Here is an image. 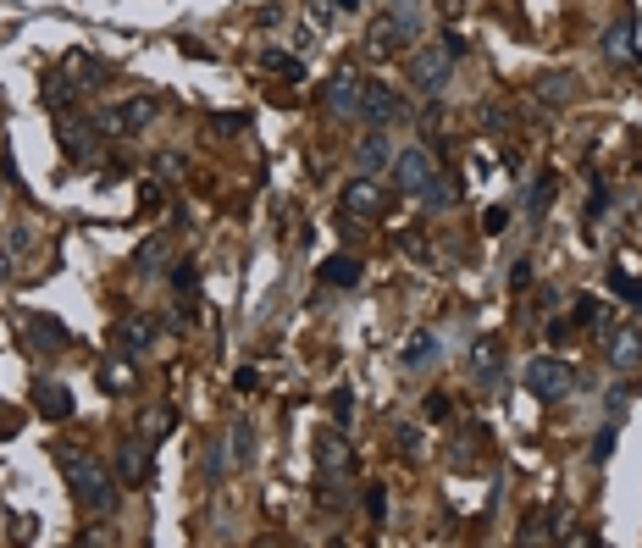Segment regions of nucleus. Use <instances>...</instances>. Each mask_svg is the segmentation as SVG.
<instances>
[{"instance_id": "nucleus-24", "label": "nucleus", "mask_w": 642, "mask_h": 548, "mask_svg": "<svg viewBox=\"0 0 642 548\" xmlns=\"http://www.w3.org/2000/svg\"><path fill=\"white\" fill-rule=\"evenodd\" d=\"M321 283L327 288H355L360 283V261H349V255H327V261H321Z\"/></svg>"}, {"instance_id": "nucleus-19", "label": "nucleus", "mask_w": 642, "mask_h": 548, "mask_svg": "<svg viewBox=\"0 0 642 548\" xmlns=\"http://www.w3.org/2000/svg\"><path fill=\"white\" fill-rule=\"evenodd\" d=\"M150 344H155V322H150V316H128V322L117 327V349H122V355L139 360Z\"/></svg>"}, {"instance_id": "nucleus-33", "label": "nucleus", "mask_w": 642, "mask_h": 548, "mask_svg": "<svg viewBox=\"0 0 642 548\" xmlns=\"http://www.w3.org/2000/svg\"><path fill=\"white\" fill-rule=\"evenodd\" d=\"M637 399V382H620V388H609V421L626 416V405Z\"/></svg>"}, {"instance_id": "nucleus-38", "label": "nucleus", "mask_w": 642, "mask_h": 548, "mask_svg": "<svg viewBox=\"0 0 642 548\" xmlns=\"http://www.w3.org/2000/svg\"><path fill=\"white\" fill-rule=\"evenodd\" d=\"M609 454H615V421H609V427L598 432V443H593V460H598V465H604Z\"/></svg>"}, {"instance_id": "nucleus-7", "label": "nucleus", "mask_w": 642, "mask_h": 548, "mask_svg": "<svg viewBox=\"0 0 642 548\" xmlns=\"http://www.w3.org/2000/svg\"><path fill=\"white\" fill-rule=\"evenodd\" d=\"M338 205H344L349 222H377V216H388V189H382L377 178H366V172H360L355 183H344Z\"/></svg>"}, {"instance_id": "nucleus-11", "label": "nucleus", "mask_w": 642, "mask_h": 548, "mask_svg": "<svg viewBox=\"0 0 642 548\" xmlns=\"http://www.w3.org/2000/svg\"><path fill=\"white\" fill-rule=\"evenodd\" d=\"M360 84H366V78H360L355 67H338L333 78L321 84V106L333 111V117H355V106H360Z\"/></svg>"}, {"instance_id": "nucleus-39", "label": "nucleus", "mask_w": 642, "mask_h": 548, "mask_svg": "<svg viewBox=\"0 0 642 548\" xmlns=\"http://www.w3.org/2000/svg\"><path fill=\"white\" fill-rule=\"evenodd\" d=\"M366 510H371V521H382V515H388V493H382L377 482L366 488Z\"/></svg>"}, {"instance_id": "nucleus-6", "label": "nucleus", "mask_w": 642, "mask_h": 548, "mask_svg": "<svg viewBox=\"0 0 642 548\" xmlns=\"http://www.w3.org/2000/svg\"><path fill=\"white\" fill-rule=\"evenodd\" d=\"M393 189L410 194V200H421V194L432 189V178H438V167H432V155L421 150V144H410V150H393Z\"/></svg>"}, {"instance_id": "nucleus-30", "label": "nucleus", "mask_w": 642, "mask_h": 548, "mask_svg": "<svg viewBox=\"0 0 642 548\" xmlns=\"http://www.w3.org/2000/svg\"><path fill=\"white\" fill-rule=\"evenodd\" d=\"M72 100H78V89H72L67 78L56 72V78L45 84V106H50V111H72Z\"/></svg>"}, {"instance_id": "nucleus-26", "label": "nucleus", "mask_w": 642, "mask_h": 548, "mask_svg": "<svg viewBox=\"0 0 642 548\" xmlns=\"http://www.w3.org/2000/svg\"><path fill=\"white\" fill-rule=\"evenodd\" d=\"M576 327L609 333V305H604V299H593V294H582V299H576Z\"/></svg>"}, {"instance_id": "nucleus-12", "label": "nucleus", "mask_w": 642, "mask_h": 548, "mask_svg": "<svg viewBox=\"0 0 642 548\" xmlns=\"http://www.w3.org/2000/svg\"><path fill=\"white\" fill-rule=\"evenodd\" d=\"M34 410H39L45 421H72L78 399H72V388H67V382H50V377H39V382H34Z\"/></svg>"}, {"instance_id": "nucleus-28", "label": "nucleus", "mask_w": 642, "mask_h": 548, "mask_svg": "<svg viewBox=\"0 0 642 548\" xmlns=\"http://www.w3.org/2000/svg\"><path fill=\"white\" fill-rule=\"evenodd\" d=\"M261 61H266L272 72H283L288 84H305V61H299V56H288V50H266Z\"/></svg>"}, {"instance_id": "nucleus-43", "label": "nucleus", "mask_w": 642, "mask_h": 548, "mask_svg": "<svg viewBox=\"0 0 642 548\" xmlns=\"http://www.w3.org/2000/svg\"><path fill=\"white\" fill-rule=\"evenodd\" d=\"M482 122H488V133H510V111H482Z\"/></svg>"}, {"instance_id": "nucleus-5", "label": "nucleus", "mask_w": 642, "mask_h": 548, "mask_svg": "<svg viewBox=\"0 0 642 548\" xmlns=\"http://www.w3.org/2000/svg\"><path fill=\"white\" fill-rule=\"evenodd\" d=\"M355 117L366 122V128H393V122L405 117V95H399L393 84H377V78H366V84H360Z\"/></svg>"}, {"instance_id": "nucleus-47", "label": "nucleus", "mask_w": 642, "mask_h": 548, "mask_svg": "<svg viewBox=\"0 0 642 548\" xmlns=\"http://www.w3.org/2000/svg\"><path fill=\"white\" fill-rule=\"evenodd\" d=\"M238 388H244V394H255V388H261V371H255V366H244V371H238Z\"/></svg>"}, {"instance_id": "nucleus-23", "label": "nucleus", "mask_w": 642, "mask_h": 548, "mask_svg": "<svg viewBox=\"0 0 642 548\" xmlns=\"http://www.w3.org/2000/svg\"><path fill=\"white\" fill-rule=\"evenodd\" d=\"M537 100H543V106H571V100H576V78H571V72H543V78H537Z\"/></svg>"}, {"instance_id": "nucleus-37", "label": "nucleus", "mask_w": 642, "mask_h": 548, "mask_svg": "<svg viewBox=\"0 0 642 548\" xmlns=\"http://www.w3.org/2000/svg\"><path fill=\"white\" fill-rule=\"evenodd\" d=\"M167 427H172V416H167V410H150L139 432H144V438H161V432H167Z\"/></svg>"}, {"instance_id": "nucleus-41", "label": "nucleus", "mask_w": 642, "mask_h": 548, "mask_svg": "<svg viewBox=\"0 0 642 548\" xmlns=\"http://www.w3.org/2000/svg\"><path fill=\"white\" fill-rule=\"evenodd\" d=\"M161 200H167L161 183H144V189H139V211H161Z\"/></svg>"}, {"instance_id": "nucleus-49", "label": "nucleus", "mask_w": 642, "mask_h": 548, "mask_svg": "<svg viewBox=\"0 0 642 548\" xmlns=\"http://www.w3.org/2000/svg\"><path fill=\"white\" fill-rule=\"evenodd\" d=\"M443 50H449V56L460 61V56H465V39H460V34H443Z\"/></svg>"}, {"instance_id": "nucleus-1", "label": "nucleus", "mask_w": 642, "mask_h": 548, "mask_svg": "<svg viewBox=\"0 0 642 548\" xmlns=\"http://www.w3.org/2000/svg\"><path fill=\"white\" fill-rule=\"evenodd\" d=\"M61 471H67L72 504H78L84 515H111V510H117V493H122L117 471H106L100 460H89V454H72V449H61Z\"/></svg>"}, {"instance_id": "nucleus-17", "label": "nucleus", "mask_w": 642, "mask_h": 548, "mask_svg": "<svg viewBox=\"0 0 642 548\" xmlns=\"http://www.w3.org/2000/svg\"><path fill=\"white\" fill-rule=\"evenodd\" d=\"M167 261H172V239H167V233H155V239L139 244L133 272H139V277H161V272H167Z\"/></svg>"}, {"instance_id": "nucleus-4", "label": "nucleus", "mask_w": 642, "mask_h": 548, "mask_svg": "<svg viewBox=\"0 0 642 548\" xmlns=\"http://www.w3.org/2000/svg\"><path fill=\"white\" fill-rule=\"evenodd\" d=\"M449 78H454V56L443 50V39H438V45L410 50V84H416L421 95H443V89H449Z\"/></svg>"}, {"instance_id": "nucleus-20", "label": "nucleus", "mask_w": 642, "mask_h": 548, "mask_svg": "<svg viewBox=\"0 0 642 548\" xmlns=\"http://www.w3.org/2000/svg\"><path fill=\"white\" fill-rule=\"evenodd\" d=\"M89 133H100L95 122H78V117H67V111H61V122H56V139H61V150H67L72 161H84V155H89Z\"/></svg>"}, {"instance_id": "nucleus-18", "label": "nucleus", "mask_w": 642, "mask_h": 548, "mask_svg": "<svg viewBox=\"0 0 642 548\" xmlns=\"http://www.w3.org/2000/svg\"><path fill=\"white\" fill-rule=\"evenodd\" d=\"M61 78H67L72 89H95L100 78H106V61H95V56H84V50H72L67 61H61Z\"/></svg>"}, {"instance_id": "nucleus-46", "label": "nucleus", "mask_w": 642, "mask_h": 548, "mask_svg": "<svg viewBox=\"0 0 642 548\" xmlns=\"http://www.w3.org/2000/svg\"><path fill=\"white\" fill-rule=\"evenodd\" d=\"M399 454H421V432H416V427L399 432Z\"/></svg>"}, {"instance_id": "nucleus-8", "label": "nucleus", "mask_w": 642, "mask_h": 548, "mask_svg": "<svg viewBox=\"0 0 642 548\" xmlns=\"http://www.w3.org/2000/svg\"><path fill=\"white\" fill-rule=\"evenodd\" d=\"M310 454H316V471L321 482H349L360 471L355 449H349V438H338V432H321L316 443H310Z\"/></svg>"}, {"instance_id": "nucleus-40", "label": "nucleus", "mask_w": 642, "mask_h": 548, "mask_svg": "<svg viewBox=\"0 0 642 548\" xmlns=\"http://www.w3.org/2000/svg\"><path fill=\"white\" fill-rule=\"evenodd\" d=\"M205 482H222V443L205 449Z\"/></svg>"}, {"instance_id": "nucleus-31", "label": "nucleus", "mask_w": 642, "mask_h": 548, "mask_svg": "<svg viewBox=\"0 0 642 548\" xmlns=\"http://www.w3.org/2000/svg\"><path fill=\"white\" fill-rule=\"evenodd\" d=\"M609 288L626 299L631 310H642V277H626V272H609Z\"/></svg>"}, {"instance_id": "nucleus-9", "label": "nucleus", "mask_w": 642, "mask_h": 548, "mask_svg": "<svg viewBox=\"0 0 642 548\" xmlns=\"http://www.w3.org/2000/svg\"><path fill=\"white\" fill-rule=\"evenodd\" d=\"M155 117H161V100L139 95V100H122L117 111H106V117H100L95 128H100V133H144Z\"/></svg>"}, {"instance_id": "nucleus-13", "label": "nucleus", "mask_w": 642, "mask_h": 548, "mask_svg": "<svg viewBox=\"0 0 642 548\" xmlns=\"http://www.w3.org/2000/svg\"><path fill=\"white\" fill-rule=\"evenodd\" d=\"M95 377H100V388L106 394H133L139 388V371H133V355H122V349H111L106 360L95 366Z\"/></svg>"}, {"instance_id": "nucleus-14", "label": "nucleus", "mask_w": 642, "mask_h": 548, "mask_svg": "<svg viewBox=\"0 0 642 548\" xmlns=\"http://www.w3.org/2000/svg\"><path fill=\"white\" fill-rule=\"evenodd\" d=\"M117 482L122 488H144V482H150V449H144L139 438H128L117 449Z\"/></svg>"}, {"instance_id": "nucleus-10", "label": "nucleus", "mask_w": 642, "mask_h": 548, "mask_svg": "<svg viewBox=\"0 0 642 548\" xmlns=\"http://www.w3.org/2000/svg\"><path fill=\"white\" fill-rule=\"evenodd\" d=\"M604 61L609 67H637L642 61V45H637V17H615V23L604 28Z\"/></svg>"}, {"instance_id": "nucleus-21", "label": "nucleus", "mask_w": 642, "mask_h": 548, "mask_svg": "<svg viewBox=\"0 0 642 548\" xmlns=\"http://www.w3.org/2000/svg\"><path fill=\"white\" fill-rule=\"evenodd\" d=\"M28 344H34V355H61V344H67V327L50 322V316H28Z\"/></svg>"}, {"instance_id": "nucleus-32", "label": "nucleus", "mask_w": 642, "mask_h": 548, "mask_svg": "<svg viewBox=\"0 0 642 548\" xmlns=\"http://www.w3.org/2000/svg\"><path fill=\"white\" fill-rule=\"evenodd\" d=\"M172 288H178V294H200V266L194 261L172 266Z\"/></svg>"}, {"instance_id": "nucleus-45", "label": "nucleus", "mask_w": 642, "mask_h": 548, "mask_svg": "<svg viewBox=\"0 0 642 548\" xmlns=\"http://www.w3.org/2000/svg\"><path fill=\"white\" fill-rule=\"evenodd\" d=\"M526 283H532V261H515L510 266V288H526Z\"/></svg>"}, {"instance_id": "nucleus-22", "label": "nucleus", "mask_w": 642, "mask_h": 548, "mask_svg": "<svg viewBox=\"0 0 642 548\" xmlns=\"http://www.w3.org/2000/svg\"><path fill=\"white\" fill-rule=\"evenodd\" d=\"M388 161H393L388 139H382V128H371L366 139H360V150H355V167H360V172H366V178H371V172H382V167H388Z\"/></svg>"}, {"instance_id": "nucleus-48", "label": "nucleus", "mask_w": 642, "mask_h": 548, "mask_svg": "<svg viewBox=\"0 0 642 548\" xmlns=\"http://www.w3.org/2000/svg\"><path fill=\"white\" fill-rule=\"evenodd\" d=\"M388 12H399V17H416V12H421V0H388Z\"/></svg>"}, {"instance_id": "nucleus-44", "label": "nucleus", "mask_w": 642, "mask_h": 548, "mask_svg": "<svg viewBox=\"0 0 642 548\" xmlns=\"http://www.w3.org/2000/svg\"><path fill=\"white\" fill-rule=\"evenodd\" d=\"M449 410H454V405H449L443 394H432V399H427V421H449Z\"/></svg>"}, {"instance_id": "nucleus-36", "label": "nucleus", "mask_w": 642, "mask_h": 548, "mask_svg": "<svg viewBox=\"0 0 642 548\" xmlns=\"http://www.w3.org/2000/svg\"><path fill=\"white\" fill-rule=\"evenodd\" d=\"M510 227V205H493L488 216H482V233H504Z\"/></svg>"}, {"instance_id": "nucleus-15", "label": "nucleus", "mask_w": 642, "mask_h": 548, "mask_svg": "<svg viewBox=\"0 0 642 548\" xmlns=\"http://www.w3.org/2000/svg\"><path fill=\"white\" fill-rule=\"evenodd\" d=\"M609 366L615 371H637L642 366V333L637 327H609Z\"/></svg>"}, {"instance_id": "nucleus-27", "label": "nucleus", "mask_w": 642, "mask_h": 548, "mask_svg": "<svg viewBox=\"0 0 642 548\" xmlns=\"http://www.w3.org/2000/svg\"><path fill=\"white\" fill-rule=\"evenodd\" d=\"M227 454H233V465L255 460V427L250 421H233V432H227Z\"/></svg>"}, {"instance_id": "nucleus-2", "label": "nucleus", "mask_w": 642, "mask_h": 548, "mask_svg": "<svg viewBox=\"0 0 642 548\" xmlns=\"http://www.w3.org/2000/svg\"><path fill=\"white\" fill-rule=\"evenodd\" d=\"M410 39H416V17H399V12L371 17V28H366V61L410 56Z\"/></svg>"}, {"instance_id": "nucleus-16", "label": "nucleus", "mask_w": 642, "mask_h": 548, "mask_svg": "<svg viewBox=\"0 0 642 548\" xmlns=\"http://www.w3.org/2000/svg\"><path fill=\"white\" fill-rule=\"evenodd\" d=\"M438 355H443L438 333L421 327V333H410V344H405V355H399V360H405V371H432V366H438Z\"/></svg>"}, {"instance_id": "nucleus-29", "label": "nucleus", "mask_w": 642, "mask_h": 548, "mask_svg": "<svg viewBox=\"0 0 642 548\" xmlns=\"http://www.w3.org/2000/svg\"><path fill=\"white\" fill-rule=\"evenodd\" d=\"M554 189H559V178H554V172H543V178L526 189V211H548V205H554Z\"/></svg>"}, {"instance_id": "nucleus-35", "label": "nucleus", "mask_w": 642, "mask_h": 548, "mask_svg": "<svg viewBox=\"0 0 642 548\" xmlns=\"http://www.w3.org/2000/svg\"><path fill=\"white\" fill-rule=\"evenodd\" d=\"M355 416V394L349 388H333V421H349Z\"/></svg>"}, {"instance_id": "nucleus-25", "label": "nucleus", "mask_w": 642, "mask_h": 548, "mask_svg": "<svg viewBox=\"0 0 642 548\" xmlns=\"http://www.w3.org/2000/svg\"><path fill=\"white\" fill-rule=\"evenodd\" d=\"M499 366H504L499 338H476V349H471V371H476L482 382H488V377H499Z\"/></svg>"}, {"instance_id": "nucleus-3", "label": "nucleus", "mask_w": 642, "mask_h": 548, "mask_svg": "<svg viewBox=\"0 0 642 548\" xmlns=\"http://www.w3.org/2000/svg\"><path fill=\"white\" fill-rule=\"evenodd\" d=\"M526 394L543 399V405H559V399L576 394V366L571 360H554V355H537L526 366Z\"/></svg>"}, {"instance_id": "nucleus-42", "label": "nucleus", "mask_w": 642, "mask_h": 548, "mask_svg": "<svg viewBox=\"0 0 642 548\" xmlns=\"http://www.w3.org/2000/svg\"><path fill=\"white\" fill-rule=\"evenodd\" d=\"M155 167H161V183H178L183 178V161H178V155H161Z\"/></svg>"}, {"instance_id": "nucleus-34", "label": "nucleus", "mask_w": 642, "mask_h": 548, "mask_svg": "<svg viewBox=\"0 0 642 548\" xmlns=\"http://www.w3.org/2000/svg\"><path fill=\"white\" fill-rule=\"evenodd\" d=\"M211 128L227 139V133H244V128H250V117H244V111H233V117H227V111H222V117H211Z\"/></svg>"}]
</instances>
